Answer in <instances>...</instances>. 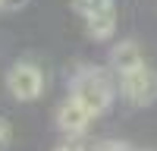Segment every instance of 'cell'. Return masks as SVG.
<instances>
[{
	"label": "cell",
	"instance_id": "obj_1",
	"mask_svg": "<svg viewBox=\"0 0 157 151\" xmlns=\"http://www.w3.org/2000/svg\"><path fill=\"white\" fill-rule=\"evenodd\" d=\"M69 98L78 101L91 117H98V113H104L110 104H113V82L110 76L98 69V66H85L82 72L72 76L69 82Z\"/></svg>",
	"mask_w": 157,
	"mask_h": 151
},
{
	"label": "cell",
	"instance_id": "obj_2",
	"mask_svg": "<svg viewBox=\"0 0 157 151\" xmlns=\"http://www.w3.org/2000/svg\"><path fill=\"white\" fill-rule=\"evenodd\" d=\"M72 10L85 19V29L94 41H107L116 32V6L113 0H72Z\"/></svg>",
	"mask_w": 157,
	"mask_h": 151
},
{
	"label": "cell",
	"instance_id": "obj_3",
	"mask_svg": "<svg viewBox=\"0 0 157 151\" xmlns=\"http://www.w3.org/2000/svg\"><path fill=\"white\" fill-rule=\"evenodd\" d=\"M120 91H123V98L132 107L154 104V101H157V72L148 66V63H141L138 69L120 76Z\"/></svg>",
	"mask_w": 157,
	"mask_h": 151
},
{
	"label": "cell",
	"instance_id": "obj_4",
	"mask_svg": "<svg viewBox=\"0 0 157 151\" xmlns=\"http://www.w3.org/2000/svg\"><path fill=\"white\" fill-rule=\"evenodd\" d=\"M6 88L16 101H35L44 91V72L35 63H16L6 72Z\"/></svg>",
	"mask_w": 157,
	"mask_h": 151
},
{
	"label": "cell",
	"instance_id": "obj_5",
	"mask_svg": "<svg viewBox=\"0 0 157 151\" xmlns=\"http://www.w3.org/2000/svg\"><path fill=\"white\" fill-rule=\"evenodd\" d=\"M91 120H94V117H91L78 101H72V98H66L57 107V126H60L63 132H69V135H82L88 126H91Z\"/></svg>",
	"mask_w": 157,
	"mask_h": 151
},
{
	"label": "cell",
	"instance_id": "obj_6",
	"mask_svg": "<svg viewBox=\"0 0 157 151\" xmlns=\"http://www.w3.org/2000/svg\"><path fill=\"white\" fill-rule=\"evenodd\" d=\"M141 63H145V57H141V47H138V41L126 38V41L113 44V50H110V69H113L116 76L132 72V69H138V66H141Z\"/></svg>",
	"mask_w": 157,
	"mask_h": 151
},
{
	"label": "cell",
	"instance_id": "obj_7",
	"mask_svg": "<svg viewBox=\"0 0 157 151\" xmlns=\"http://www.w3.org/2000/svg\"><path fill=\"white\" fill-rule=\"evenodd\" d=\"M10 138H13V129H10V120H6V117H0V151H6Z\"/></svg>",
	"mask_w": 157,
	"mask_h": 151
},
{
	"label": "cell",
	"instance_id": "obj_8",
	"mask_svg": "<svg viewBox=\"0 0 157 151\" xmlns=\"http://www.w3.org/2000/svg\"><path fill=\"white\" fill-rule=\"evenodd\" d=\"M94 151H129V148L120 142H101V145H94Z\"/></svg>",
	"mask_w": 157,
	"mask_h": 151
},
{
	"label": "cell",
	"instance_id": "obj_9",
	"mask_svg": "<svg viewBox=\"0 0 157 151\" xmlns=\"http://www.w3.org/2000/svg\"><path fill=\"white\" fill-rule=\"evenodd\" d=\"M29 0H0V10H22Z\"/></svg>",
	"mask_w": 157,
	"mask_h": 151
},
{
	"label": "cell",
	"instance_id": "obj_10",
	"mask_svg": "<svg viewBox=\"0 0 157 151\" xmlns=\"http://www.w3.org/2000/svg\"><path fill=\"white\" fill-rule=\"evenodd\" d=\"M57 151H88V148H82V145H60Z\"/></svg>",
	"mask_w": 157,
	"mask_h": 151
}]
</instances>
